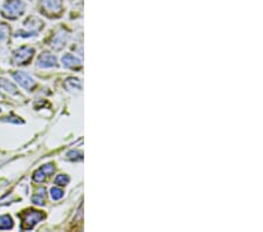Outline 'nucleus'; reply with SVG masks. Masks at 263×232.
Instances as JSON below:
<instances>
[{
	"label": "nucleus",
	"mask_w": 263,
	"mask_h": 232,
	"mask_svg": "<svg viewBox=\"0 0 263 232\" xmlns=\"http://www.w3.org/2000/svg\"><path fill=\"white\" fill-rule=\"evenodd\" d=\"M27 212V211H26ZM44 217L43 213L40 211H34V210H31L26 213V218L24 219V225H22V229H32L33 226L35 225L36 223H39Z\"/></svg>",
	"instance_id": "nucleus-2"
},
{
	"label": "nucleus",
	"mask_w": 263,
	"mask_h": 232,
	"mask_svg": "<svg viewBox=\"0 0 263 232\" xmlns=\"http://www.w3.org/2000/svg\"><path fill=\"white\" fill-rule=\"evenodd\" d=\"M55 182H57L58 184H60V185H64L65 183L68 182V177H66L65 175H60V176H58L57 179H55Z\"/></svg>",
	"instance_id": "nucleus-13"
},
{
	"label": "nucleus",
	"mask_w": 263,
	"mask_h": 232,
	"mask_svg": "<svg viewBox=\"0 0 263 232\" xmlns=\"http://www.w3.org/2000/svg\"><path fill=\"white\" fill-rule=\"evenodd\" d=\"M13 77L16 79L18 83L20 84L21 87H24L25 89H29L34 86V80L32 79L28 74H26L24 72H17L13 74Z\"/></svg>",
	"instance_id": "nucleus-3"
},
{
	"label": "nucleus",
	"mask_w": 263,
	"mask_h": 232,
	"mask_svg": "<svg viewBox=\"0 0 263 232\" xmlns=\"http://www.w3.org/2000/svg\"><path fill=\"white\" fill-rule=\"evenodd\" d=\"M0 112H2V109H0Z\"/></svg>",
	"instance_id": "nucleus-14"
},
{
	"label": "nucleus",
	"mask_w": 263,
	"mask_h": 232,
	"mask_svg": "<svg viewBox=\"0 0 263 232\" xmlns=\"http://www.w3.org/2000/svg\"><path fill=\"white\" fill-rule=\"evenodd\" d=\"M53 171H54V167L51 164L43 165L41 169H39V170L35 172L34 180H36V182H42V180H44V178H46V176H49Z\"/></svg>",
	"instance_id": "nucleus-6"
},
{
	"label": "nucleus",
	"mask_w": 263,
	"mask_h": 232,
	"mask_svg": "<svg viewBox=\"0 0 263 232\" xmlns=\"http://www.w3.org/2000/svg\"><path fill=\"white\" fill-rule=\"evenodd\" d=\"M33 53H34V51L29 49V47H22L14 53V61L19 65L25 64L26 61H28L33 57Z\"/></svg>",
	"instance_id": "nucleus-4"
},
{
	"label": "nucleus",
	"mask_w": 263,
	"mask_h": 232,
	"mask_svg": "<svg viewBox=\"0 0 263 232\" xmlns=\"http://www.w3.org/2000/svg\"><path fill=\"white\" fill-rule=\"evenodd\" d=\"M55 62H57V59H55V57H53V55H50V54L44 53L39 58L38 66L41 68L53 67V66L55 65Z\"/></svg>",
	"instance_id": "nucleus-7"
},
{
	"label": "nucleus",
	"mask_w": 263,
	"mask_h": 232,
	"mask_svg": "<svg viewBox=\"0 0 263 232\" xmlns=\"http://www.w3.org/2000/svg\"><path fill=\"white\" fill-rule=\"evenodd\" d=\"M10 34V27L6 24H0V43H3Z\"/></svg>",
	"instance_id": "nucleus-10"
},
{
	"label": "nucleus",
	"mask_w": 263,
	"mask_h": 232,
	"mask_svg": "<svg viewBox=\"0 0 263 232\" xmlns=\"http://www.w3.org/2000/svg\"><path fill=\"white\" fill-rule=\"evenodd\" d=\"M12 226H13V223L10 216L7 215L0 216V229H11Z\"/></svg>",
	"instance_id": "nucleus-9"
},
{
	"label": "nucleus",
	"mask_w": 263,
	"mask_h": 232,
	"mask_svg": "<svg viewBox=\"0 0 263 232\" xmlns=\"http://www.w3.org/2000/svg\"><path fill=\"white\" fill-rule=\"evenodd\" d=\"M43 198H44V194H39L36 195V196L33 197V202H34L35 204H39V205H43Z\"/></svg>",
	"instance_id": "nucleus-12"
},
{
	"label": "nucleus",
	"mask_w": 263,
	"mask_h": 232,
	"mask_svg": "<svg viewBox=\"0 0 263 232\" xmlns=\"http://www.w3.org/2000/svg\"><path fill=\"white\" fill-rule=\"evenodd\" d=\"M0 89L7 91V93H12V94L17 93L16 87H14L10 81H7L5 79H0Z\"/></svg>",
	"instance_id": "nucleus-8"
},
{
	"label": "nucleus",
	"mask_w": 263,
	"mask_h": 232,
	"mask_svg": "<svg viewBox=\"0 0 263 232\" xmlns=\"http://www.w3.org/2000/svg\"><path fill=\"white\" fill-rule=\"evenodd\" d=\"M40 4L49 13H57L62 7V0H40Z\"/></svg>",
	"instance_id": "nucleus-5"
},
{
	"label": "nucleus",
	"mask_w": 263,
	"mask_h": 232,
	"mask_svg": "<svg viewBox=\"0 0 263 232\" xmlns=\"http://www.w3.org/2000/svg\"><path fill=\"white\" fill-rule=\"evenodd\" d=\"M25 9L26 5L22 0H6L3 4L0 12L3 17L9 18V19H17L25 12Z\"/></svg>",
	"instance_id": "nucleus-1"
},
{
	"label": "nucleus",
	"mask_w": 263,
	"mask_h": 232,
	"mask_svg": "<svg viewBox=\"0 0 263 232\" xmlns=\"http://www.w3.org/2000/svg\"><path fill=\"white\" fill-rule=\"evenodd\" d=\"M50 193H51V197H53V200H59V198H61L62 195H64L62 190L58 189V188H53Z\"/></svg>",
	"instance_id": "nucleus-11"
}]
</instances>
